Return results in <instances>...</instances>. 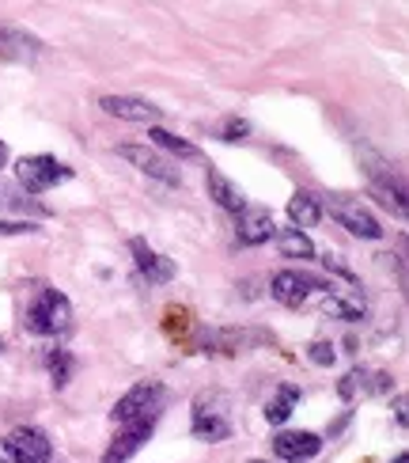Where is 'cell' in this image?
Listing matches in <instances>:
<instances>
[{
	"label": "cell",
	"mask_w": 409,
	"mask_h": 463,
	"mask_svg": "<svg viewBox=\"0 0 409 463\" xmlns=\"http://www.w3.org/2000/svg\"><path fill=\"white\" fill-rule=\"evenodd\" d=\"M27 331L31 335H42V338H53V335H65L72 326V304L69 297H61L57 288H42L34 297V304L27 307Z\"/></svg>",
	"instance_id": "cell-1"
},
{
	"label": "cell",
	"mask_w": 409,
	"mask_h": 463,
	"mask_svg": "<svg viewBox=\"0 0 409 463\" xmlns=\"http://www.w3.org/2000/svg\"><path fill=\"white\" fill-rule=\"evenodd\" d=\"M163 402V388L155 380L148 383H136V388H129L118 402H114V421L118 426H136V421H155V411H160Z\"/></svg>",
	"instance_id": "cell-2"
},
{
	"label": "cell",
	"mask_w": 409,
	"mask_h": 463,
	"mask_svg": "<svg viewBox=\"0 0 409 463\" xmlns=\"http://www.w3.org/2000/svg\"><path fill=\"white\" fill-rule=\"evenodd\" d=\"M319 205L326 209L330 217H334L341 228H349L353 236H360V240H379L383 236V228H379V221L367 213V209L360 205V198H345V194H330V198H319Z\"/></svg>",
	"instance_id": "cell-3"
},
{
	"label": "cell",
	"mask_w": 409,
	"mask_h": 463,
	"mask_svg": "<svg viewBox=\"0 0 409 463\" xmlns=\"http://www.w3.org/2000/svg\"><path fill=\"white\" fill-rule=\"evenodd\" d=\"M0 463H50V437L34 426L0 437Z\"/></svg>",
	"instance_id": "cell-4"
},
{
	"label": "cell",
	"mask_w": 409,
	"mask_h": 463,
	"mask_svg": "<svg viewBox=\"0 0 409 463\" xmlns=\"http://www.w3.org/2000/svg\"><path fill=\"white\" fill-rule=\"evenodd\" d=\"M315 288H326V293H330L334 285L322 281V278H315V274H303V269H281V274L269 281L273 300L284 304V307H303L307 297L315 293Z\"/></svg>",
	"instance_id": "cell-5"
},
{
	"label": "cell",
	"mask_w": 409,
	"mask_h": 463,
	"mask_svg": "<svg viewBox=\"0 0 409 463\" xmlns=\"http://www.w3.org/2000/svg\"><path fill=\"white\" fill-rule=\"evenodd\" d=\"M69 175H72V171L61 160H53V156H23L15 164V179L23 183L31 194H46L50 186L65 183Z\"/></svg>",
	"instance_id": "cell-6"
},
{
	"label": "cell",
	"mask_w": 409,
	"mask_h": 463,
	"mask_svg": "<svg viewBox=\"0 0 409 463\" xmlns=\"http://www.w3.org/2000/svg\"><path fill=\"white\" fill-rule=\"evenodd\" d=\"M99 107L110 114V118H122V122H141V126H155L163 118L160 107H152L148 99H133V95H103Z\"/></svg>",
	"instance_id": "cell-7"
},
{
	"label": "cell",
	"mask_w": 409,
	"mask_h": 463,
	"mask_svg": "<svg viewBox=\"0 0 409 463\" xmlns=\"http://www.w3.org/2000/svg\"><path fill=\"white\" fill-rule=\"evenodd\" d=\"M118 156L129 160L136 171H144V175L167 183V186H179V183H182L179 171H174V167L160 156V152H152V148H144V145H122V148H118Z\"/></svg>",
	"instance_id": "cell-8"
},
{
	"label": "cell",
	"mask_w": 409,
	"mask_h": 463,
	"mask_svg": "<svg viewBox=\"0 0 409 463\" xmlns=\"http://www.w3.org/2000/svg\"><path fill=\"white\" fill-rule=\"evenodd\" d=\"M42 53V43L34 34H27L23 27H12V24H0V61H34Z\"/></svg>",
	"instance_id": "cell-9"
},
{
	"label": "cell",
	"mask_w": 409,
	"mask_h": 463,
	"mask_svg": "<svg viewBox=\"0 0 409 463\" xmlns=\"http://www.w3.org/2000/svg\"><path fill=\"white\" fill-rule=\"evenodd\" d=\"M319 449H322L319 433H307V430H300V433H277V437H273V452H277L284 463L315 459Z\"/></svg>",
	"instance_id": "cell-10"
},
{
	"label": "cell",
	"mask_w": 409,
	"mask_h": 463,
	"mask_svg": "<svg viewBox=\"0 0 409 463\" xmlns=\"http://www.w3.org/2000/svg\"><path fill=\"white\" fill-rule=\"evenodd\" d=\"M205 183H209V198L212 202H217L220 209H228V213H243V209H246V198H243V190L236 186V183H231L228 175H224V171H217V167H209V175H205Z\"/></svg>",
	"instance_id": "cell-11"
},
{
	"label": "cell",
	"mask_w": 409,
	"mask_h": 463,
	"mask_svg": "<svg viewBox=\"0 0 409 463\" xmlns=\"http://www.w3.org/2000/svg\"><path fill=\"white\" fill-rule=\"evenodd\" d=\"M152 426L155 421H136V426H125L122 433H118V440L107 449V456H103V463H125L133 452H141V445L152 437Z\"/></svg>",
	"instance_id": "cell-12"
},
{
	"label": "cell",
	"mask_w": 409,
	"mask_h": 463,
	"mask_svg": "<svg viewBox=\"0 0 409 463\" xmlns=\"http://www.w3.org/2000/svg\"><path fill=\"white\" fill-rule=\"evenodd\" d=\"M341 399H364V395H386L391 392V376L386 373H349L341 383H338Z\"/></svg>",
	"instance_id": "cell-13"
},
{
	"label": "cell",
	"mask_w": 409,
	"mask_h": 463,
	"mask_svg": "<svg viewBox=\"0 0 409 463\" xmlns=\"http://www.w3.org/2000/svg\"><path fill=\"white\" fill-rule=\"evenodd\" d=\"M273 217L265 213V209H243L239 213V224H236V236H239V243H246V247H255V243H265V240H273Z\"/></svg>",
	"instance_id": "cell-14"
},
{
	"label": "cell",
	"mask_w": 409,
	"mask_h": 463,
	"mask_svg": "<svg viewBox=\"0 0 409 463\" xmlns=\"http://www.w3.org/2000/svg\"><path fill=\"white\" fill-rule=\"evenodd\" d=\"M133 255H136V269L148 278V281H171L174 278V262L163 259V255H155V250L144 243V240H133Z\"/></svg>",
	"instance_id": "cell-15"
},
{
	"label": "cell",
	"mask_w": 409,
	"mask_h": 463,
	"mask_svg": "<svg viewBox=\"0 0 409 463\" xmlns=\"http://www.w3.org/2000/svg\"><path fill=\"white\" fill-rule=\"evenodd\" d=\"M296 402H300V388H296V383H281L277 395L265 402V421H269V426H281V421H288V414L296 411Z\"/></svg>",
	"instance_id": "cell-16"
},
{
	"label": "cell",
	"mask_w": 409,
	"mask_h": 463,
	"mask_svg": "<svg viewBox=\"0 0 409 463\" xmlns=\"http://www.w3.org/2000/svg\"><path fill=\"white\" fill-rule=\"evenodd\" d=\"M288 217H292V224H296V228H311V224L322 217V205H319L315 194H307V190H296V194H292V202H288Z\"/></svg>",
	"instance_id": "cell-17"
},
{
	"label": "cell",
	"mask_w": 409,
	"mask_h": 463,
	"mask_svg": "<svg viewBox=\"0 0 409 463\" xmlns=\"http://www.w3.org/2000/svg\"><path fill=\"white\" fill-rule=\"evenodd\" d=\"M228 433H231L228 418H220V414H209L205 407L193 411V437H201V440H224Z\"/></svg>",
	"instance_id": "cell-18"
},
{
	"label": "cell",
	"mask_w": 409,
	"mask_h": 463,
	"mask_svg": "<svg viewBox=\"0 0 409 463\" xmlns=\"http://www.w3.org/2000/svg\"><path fill=\"white\" fill-rule=\"evenodd\" d=\"M277 243H281V255L284 259H311V255H315V243H311L300 228H284L281 236H277Z\"/></svg>",
	"instance_id": "cell-19"
},
{
	"label": "cell",
	"mask_w": 409,
	"mask_h": 463,
	"mask_svg": "<svg viewBox=\"0 0 409 463\" xmlns=\"http://www.w3.org/2000/svg\"><path fill=\"white\" fill-rule=\"evenodd\" d=\"M152 141L160 145V148H167V152H174V156H186V160H198V156H201V148H198V145H190V141H182V137H174V133H167V129H152Z\"/></svg>",
	"instance_id": "cell-20"
},
{
	"label": "cell",
	"mask_w": 409,
	"mask_h": 463,
	"mask_svg": "<svg viewBox=\"0 0 409 463\" xmlns=\"http://www.w3.org/2000/svg\"><path fill=\"white\" fill-rule=\"evenodd\" d=\"M46 364H50V376H53L57 388H65V383H69V373H72V357H69L65 350H53V354L46 357Z\"/></svg>",
	"instance_id": "cell-21"
},
{
	"label": "cell",
	"mask_w": 409,
	"mask_h": 463,
	"mask_svg": "<svg viewBox=\"0 0 409 463\" xmlns=\"http://www.w3.org/2000/svg\"><path fill=\"white\" fill-rule=\"evenodd\" d=\"M315 364H334V345H326V342H315L311 345V354H307Z\"/></svg>",
	"instance_id": "cell-22"
},
{
	"label": "cell",
	"mask_w": 409,
	"mask_h": 463,
	"mask_svg": "<svg viewBox=\"0 0 409 463\" xmlns=\"http://www.w3.org/2000/svg\"><path fill=\"white\" fill-rule=\"evenodd\" d=\"M23 232H34V224H23V221H0V236H23Z\"/></svg>",
	"instance_id": "cell-23"
},
{
	"label": "cell",
	"mask_w": 409,
	"mask_h": 463,
	"mask_svg": "<svg viewBox=\"0 0 409 463\" xmlns=\"http://www.w3.org/2000/svg\"><path fill=\"white\" fill-rule=\"evenodd\" d=\"M5 160H8V145L0 141V167H5Z\"/></svg>",
	"instance_id": "cell-24"
},
{
	"label": "cell",
	"mask_w": 409,
	"mask_h": 463,
	"mask_svg": "<svg viewBox=\"0 0 409 463\" xmlns=\"http://www.w3.org/2000/svg\"><path fill=\"white\" fill-rule=\"evenodd\" d=\"M395 463H409V459H405V452H402V456H395Z\"/></svg>",
	"instance_id": "cell-25"
}]
</instances>
